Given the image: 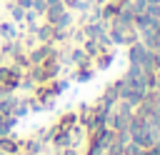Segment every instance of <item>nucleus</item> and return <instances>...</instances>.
Listing matches in <instances>:
<instances>
[{
  "instance_id": "obj_1",
  "label": "nucleus",
  "mask_w": 160,
  "mask_h": 155,
  "mask_svg": "<svg viewBox=\"0 0 160 155\" xmlns=\"http://www.w3.org/2000/svg\"><path fill=\"white\" fill-rule=\"evenodd\" d=\"M12 15H15L18 20H22V18H25V12H22V8H20V5H18V8H12Z\"/></svg>"
},
{
  "instance_id": "obj_2",
  "label": "nucleus",
  "mask_w": 160,
  "mask_h": 155,
  "mask_svg": "<svg viewBox=\"0 0 160 155\" xmlns=\"http://www.w3.org/2000/svg\"><path fill=\"white\" fill-rule=\"evenodd\" d=\"M0 30H2V35H8V38H10V35H12V28H10V25H8V22H5V25H0Z\"/></svg>"
}]
</instances>
